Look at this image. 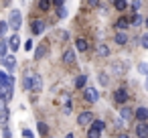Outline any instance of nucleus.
<instances>
[{"label":"nucleus","mask_w":148,"mask_h":138,"mask_svg":"<svg viewBox=\"0 0 148 138\" xmlns=\"http://www.w3.org/2000/svg\"><path fill=\"white\" fill-rule=\"evenodd\" d=\"M23 87L25 89H33V91H39L43 87V79L39 75H27L25 81H23Z\"/></svg>","instance_id":"obj_1"},{"label":"nucleus","mask_w":148,"mask_h":138,"mask_svg":"<svg viewBox=\"0 0 148 138\" xmlns=\"http://www.w3.org/2000/svg\"><path fill=\"white\" fill-rule=\"evenodd\" d=\"M21 21H23V14H21L18 10H12L10 16H8V27H10L12 31H18V29H21Z\"/></svg>","instance_id":"obj_2"},{"label":"nucleus","mask_w":148,"mask_h":138,"mask_svg":"<svg viewBox=\"0 0 148 138\" xmlns=\"http://www.w3.org/2000/svg\"><path fill=\"white\" fill-rule=\"evenodd\" d=\"M83 97H85V102L93 104V102H97L99 93H97V89H95V87H85V89H83Z\"/></svg>","instance_id":"obj_3"},{"label":"nucleus","mask_w":148,"mask_h":138,"mask_svg":"<svg viewBox=\"0 0 148 138\" xmlns=\"http://www.w3.org/2000/svg\"><path fill=\"white\" fill-rule=\"evenodd\" d=\"M77 124L79 126H91L93 124V114L91 112H81L79 118H77Z\"/></svg>","instance_id":"obj_4"},{"label":"nucleus","mask_w":148,"mask_h":138,"mask_svg":"<svg viewBox=\"0 0 148 138\" xmlns=\"http://www.w3.org/2000/svg\"><path fill=\"white\" fill-rule=\"evenodd\" d=\"M10 97H12V87L0 85V102H10Z\"/></svg>","instance_id":"obj_5"},{"label":"nucleus","mask_w":148,"mask_h":138,"mask_svg":"<svg viewBox=\"0 0 148 138\" xmlns=\"http://www.w3.org/2000/svg\"><path fill=\"white\" fill-rule=\"evenodd\" d=\"M114 100H116L118 104H126V102H128V91H126L124 87L116 89V91H114Z\"/></svg>","instance_id":"obj_6"},{"label":"nucleus","mask_w":148,"mask_h":138,"mask_svg":"<svg viewBox=\"0 0 148 138\" xmlns=\"http://www.w3.org/2000/svg\"><path fill=\"white\" fill-rule=\"evenodd\" d=\"M136 136H138V138H148V124L140 122V124L136 126Z\"/></svg>","instance_id":"obj_7"},{"label":"nucleus","mask_w":148,"mask_h":138,"mask_svg":"<svg viewBox=\"0 0 148 138\" xmlns=\"http://www.w3.org/2000/svg\"><path fill=\"white\" fill-rule=\"evenodd\" d=\"M31 29H33V35H43V31H45V23H43V21H33Z\"/></svg>","instance_id":"obj_8"},{"label":"nucleus","mask_w":148,"mask_h":138,"mask_svg":"<svg viewBox=\"0 0 148 138\" xmlns=\"http://www.w3.org/2000/svg\"><path fill=\"white\" fill-rule=\"evenodd\" d=\"M6 43H8V49H12V51H16V49L21 47V39H18V35H12Z\"/></svg>","instance_id":"obj_9"},{"label":"nucleus","mask_w":148,"mask_h":138,"mask_svg":"<svg viewBox=\"0 0 148 138\" xmlns=\"http://www.w3.org/2000/svg\"><path fill=\"white\" fill-rule=\"evenodd\" d=\"M2 63H4V67H6L8 71H14V69H16V59H14V57H4Z\"/></svg>","instance_id":"obj_10"},{"label":"nucleus","mask_w":148,"mask_h":138,"mask_svg":"<svg viewBox=\"0 0 148 138\" xmlns=\"http://www.w3.org/2000/svg\"><path fill=\"white\" fill-rule=\"evenodd\" d=\"M8 118H10V110H8V108H2V110H0V124L6 126Z\"/></svg>","instance_id":"obj_11"},{"label":"nucleus","mask_w":148,"mask_h":138,"mask_svg":"<svg viewBox=\"0 0 148 138\" xmlns=\"http://www.w3.org/2000/svg\"><path fill=\"white\" fill-rule=\"evenodd\" d=\"M63 63H67V65H71V63H75V53H73L71 49L63 53Z\"/></svg>","instance_id":"obj_12"},{"label":"nucleus","mask_w":148,"mask_h":138,"mask_svg":"<svg viewBox=\"0 0 148 138\" xmlns=\"http://www.w3.org/2000/svg\"><path fill=\"white\" fill-rule=\"evenodd\" d=\"M136 120H140V122L148 120V110H146V108H138V110H136Z\"/></svg>","instance_id":"obj_13"},{"label":"nucleus","mask_w":148,"mask_h":138,"mask_svg":"<svg viewBox=\"0 0 148 138\" xmlns=\"http://www.w3.org/2000/svg\"><path fill=\"white\" fill-rule=\"evenodd\" d=\"M128 27H130V23H128V21H126V19H120V21H118V23H116V29H118V31H120V33H122V31H126V29H128Z\"/></svg>","instance_id":"obj_14"},{"label":"nucleus","mask_w":148,"mask_h":138,"mask_svg":"<svg viewBox=\"0 0 148 138\" xmlns=\"http://www.w3.org/2000/svg\"><path fill=\"white\" fill-rule=\"evenodd\" d=\"M75 47H77V51H87L89 45H87L85 39H77V41H75Z\"/></svg>","instance_id":"obj_15"},{"label":"nucleus","mask_w":148,"mask_h":138,"mask_svg":"<svg viewBox=\"0 0 148 138\" xmlns=\"http://www.w3.org/2000/svg\"><path fill=\"white\" fill-rule=\"evenodd\" d=\"M45 53H47V45H41V47H37V51H35V59H41V57H45Z\"/></svg>","instance_id":"obj_16"},{"label":"nucleus","mask_w":148,"mask_h":138,"mask_svg":"<svg viewBox=\"0 0 148 138\" xmlns=\"http://www.w3.org/2000/svg\"><path fill=\"white\" fill-rule=\"evenodd\" d=\"M85 83H87V77H85V75H79V77L75 79V85H77L79 89H81V87L85 89Z\"/></svg>","instance_id":"obj_17"},{"label":"nucleus","mask_w":148,"mask_h":138,"mask_svg":"<svg viewBox=\"0 0 148 138\" xmlns=\"http://www.w3.org/2000/svg\"><path fill=\"white\" fill-rule=\"evenodd\" d=\"M91 128H93V130H97V132H101V130L106 128V124H103V120H93Z\"/></svg>","instance_id":"obj_18"},{"label":"nucleus","mask_w":148,"mask_h":138,"mask_svg":"<svg viewBox=\"0 0 148 138\" xmlns=\"http://www.w3.org/2000/svg\"><path fill=\"white\" fill-rule=\"evenodd\" d=\"M37 128H39V134H41V136H47V132H49V126H47L45 122H39V124H37Z\"/></svg>","instance_id":"obj_19"},{"label":"nucleus","mask_w":148,"mask_h":138,"mask_svg":"<svg viewBox=\"0 0 148 138\" xmlns=\"http://www.w3.org/2000/svg\"><path fill=\"white\" fill-rule=\"evenodd\" d=\"M6 51H8V43L6 41H0V57H6Z\"/></svg>","instance_id":"obj_20"},{"label":"nucleus","mask_w":148,"mask_h":138,"mask_svg":"<svg viewBox=\"0 0 148 138\" xmlns=\"http://www.w3.org/2000/svg\"><path fill=\"white\" fill-rule=\"evenodd\" d=\"M116 43H118V45H126V43H128V37H126L124 33H118V35H116Z\"/></svg>","instance_id":"obj_21"},{"label":"nucleus","mask_w":148,"mask_h":138,"mask_svg":"<svg viewBox=\"0 0 148 138\" xmlns=\"http://www.w3.org/2000/svg\"><path fill=\"white\" fill-rule=\"evenodd\" d=\"M97 53H99L101 57H108V55H110V49H108L106 45H99V47H97Z\"/></svg>","instance_id":"obj_22"},{"label":"nucleus","mask_w":148,"mask_h":138,"mask_svg":"<svg viewBox=\"0 0 148 138\" xmlns=\"http://www.w3.org/2000/svg\"><path fill=\"white\" fill-rule=\"evenodd\" d=\"M120 116H122L124 120H128V118L132 116V110H130V108H122V110H120Z\"/></svg>","instance_id":"obj_23"},{"label":"nucleus","mask_w":148,"mask_h":138,"mask_svg":"<svg viewBox=\"0 0 148 138\" xmlns=\"http://www.w3.org/2000/svg\"><path fill=\"white\" fill-rule=\"evenodd\" d=\"M114 6H116L118 10H124V8L128 6V2H126V0H116V2H114Z\"/></svg>","instance_id":"obj_24"},{"label":"nucleus","mask_w":148,"mask_h":138,"mask_svg":"<svg viewBox=\"0 0 148 138\" xmlns=\"http://www.w3.org/2000/svg\"><path fill=\"white\" fill-rule=\"evenodd\" d=\"M99 134H101V132H97V130H93V128L87 130V138H99Z\"/></svg>","instance_id":"obj_25"},{"label":"nucleus","mask_w":148,"mask_h":138,"mask_svg":"<svg viewBox=\"0 0 148 138\" xmlns=\"http://www.w3.org/2000/svg\"><path fill=\"white\" fill-rule=\"evenodd\" d=\"M0 85H8V75L4 71H0Z\"/></svg>","instance_id":"obj_26"},{"label":"nucleus","mask_w":148,"mask_h":138,"mask_svg":"<svg viewBox=\"0 0 148 138\" xmlns=\"http://www.w3.org/2000/svg\"><path fill=\"white\" fill-rule=\"evenodd\" d=\"M49 6H51L49 0H41V2H39V8H41V10H49Z\"/></svg>","instance_id":"obj_27"},{"label":"nucleus","mask_w":148,"mask_h":138,"mask_svg":"<svg viewBox=\"0 0 148 138\" xmlns=\"http://www.w3.org/2000/svg\"><path fill=\"white\" fill-rule=\"evenodd\" d=\"M132 25H134V27L142 25V16H140V14H134V19H132Z\"/></svg>","instance_id":"obj_28"},{"label":"nucleus","mask_w":148,"mask_h":138,"mask_svg":"<svg viewBox=\"0 0 148 138\" xmlns=\"http://www.w3.org/2000/svg\"><path fill=\"white\" fill-rule=\"evenodd\" d=\"M57 16H59V19H65V16H67V10H65V6H61V8H59Z\"/></svg>","instance_id":"obj_29"},{"label":"nucleus","mask_w":148,"mask_h":138,"mask_svg":"<svg viewBox=\"0 0 148 138\" xmlns=\"http://www.w3.org/2000/svg\"><path fill=\"white\" fill-rule=\"evenodd\" d=\"M99 83H101V85H108V83H110L108 75H103V73H101V75H99Z\"/></svg>","instance_id":"obj_30"},{"label":"nucleus","mask_w":148,"mask_h":138,"mask_svg":"<svg viewBox=\"0 0 148 138\" xmlns=\"http://www.w3.org/2000/svg\"><path fill=\"white\" fill-rule=\"evenodd\" d=\"M6 29H8V23H0V37L6 33Z\"/></svg>","instance_id":"obj_31"},{"label":"nucleus","mask_w":148,"mask_h":138,"mask_svg":"<svg viewBox=\"0 0 148 138\" xmlns=\"http://www.w3.org/2000/svg\"><path fill=\"white\" fill-rule=\"evenodd\" d=\"M23 138H35V134L31 130H23Z\"/></svg>","instance_id":"obj_32"},{"label":"nucleus","mask_w":148,"mask_h":138,"mask_svg":"<svg viewBox=\"0 0 148 138\" xmlns=\"http://www.w3.org/2000/svg\"><path fill=\"white\" fill-rule=\"evenodd\" d=\"M140 43H142V47H144V49H148V35H144V37L140 39Z\"/></svg>","instance_id":"obj_33"},{"label":"nucleus","mask_w":148,"mask_h":138,"mask_svg":"<svg viewBox=\"0 0 148 138\" xmlns=\"http://www.w3.org/2000/svg\"><path fill=\"white\" fill-rule=\"evenodd\" d=\"M142 6V2H132V10H134V14H136V10Z\"/></svg>","instance_id":"obj_34"},{"label":"nucleus","mask_w":148,"mask_h":138,"mask_svg":"<svg viewBox=\"0 0 148 138\" xmlns=\"http://www.w3.org/2000/svg\"><path fill=\"white\" fill-rule=\"evenodd\" d=\"M25 49H27V51H31V49H33V41H31V39L25 43Z\"/></svg>","instance_id":"obj_35"},{"label":"nucleus","mask_w":148,"mask_h":138,"mask_svg":"<svg viewBox=\"0 0 148 138\" xmlns=\"http://www.w3.org/2000/svg\"><path fill=\"white\" fill-rule=\"evenodd\" d=\"M2 134H4V138H10V130H8V126H4V132H2Z\"/></svg>","instance_id":"obj_36"},{"label":"nucleus","mask_w":148,"mask_h":138,"mask_svg":"<svg viewBox=\"0 0 148 138\" xmlns=\"http://www.w3.org/2000/svg\"><path fill=\"white\" fill-rule=\"evenodd\" d=\"M140 71H148V65L146 63H140Z\"/></svg>","instance_id":"obj_37"},{"label":"nucleus","mask_w":148,"mask_h":138,"mask_svg":"<svg viewBox=\"0 0 148 138\" xmlns=\"http://www.w3.org/2000/svg\"><path fill=\"white\" fill-rule=\"evenodd\" d=\"M63 112H65V114H71V104H67V106H65V110H63Z\"/></svg>","instance_id":"obj_38"},{"label":"nucleus","mask_w":148,"mask_h":138,"mask_svg":"<svg viewBox=\"0 0 148 138\" xmlns=\"http://www.w3.org/2000/svg\"><path fill=\"white\" fill-rule=\"evenodd\" d=\"M118 138H130V136H128V134H120Z\"/></svg>","instance_id":"obj_39"},{"label":"nucleus","mask_w":148,"mask_h":138,"mask_svg":"<svg viewBox=\"0 0 148 138\" xmlns=\"http://www.w3.org/2000/svg\"><path fill=\"white\" fill-rule=\"evenodd\" d=\"M65 138H73V134H67V136H65Z\"/></svg>","instance_id":"obj_40"},{"label":"nucleus","mask_w":148,"mask_h":138,"mask_svg":"<svg viewBox=\"0 0 148 138\" xmlns=\"http://www.w3.org/2000/svg\"><path fill=\"white\" fill-rule=\"evenodd\" d=\"M146 29H148V19H146Z\"/></svg>","instance_id":"obj_41"},{"label":"nucleus","mask_w":148,"mask_h":138,"mask_svg":"<svg viewBox=\"0 0 148 138\" xmlns=\"http://www.w3.org/2000/svg\"><path fill=\"white\" fill-rule=\"evenodd\" d=\"M146 87H148V79H146Z\"/></svg>","instance_id":"obj_42"}]
</instances>
